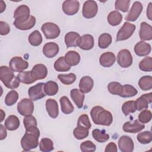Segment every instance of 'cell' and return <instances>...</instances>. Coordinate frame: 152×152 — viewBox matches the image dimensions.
<instances>
[{
    "label": "cell",
    "mask_w": 152,
    "mask_h": 152,
    "mask_svg": "<svg viewBox=\"0 0 152 152\" xmlns=\"http://www.w3.org/2000/svg\"><path fill=\"white\" fill-rule=\"evenodd\" d=\"M117 62L122 68L130 66L133 62L132 56L130 51L126 49L121 50L117 55Z\"/></svg>",
    "instance_id": "obj_9"
},
{
    "label": "cell",
    "mask_w": 152,
    "mask_h": 152,
    "mask_svg": "<svg viewBox=\"0 0 152 152\" xmlns=\"http://www.w3.org/2000/svg\"><path fill=\"white\" fill-rule=\"evenodd\" d=\"M23 124H24L25 129H27L32 126H37V121L35 117L32 116L31 115L25 116V118L23 119Z\"/></svg>",
    "instance_id": "obj_51"
},
{
    "label": "cell",
    "mask_w": 152,
    "mask_h": 152,
    "mask_svg": "<svg viewBox=\"0 0 152 152\" xmlns=\"http://www.w3.org/2000/svg\"><path fill=\"white\" fill-rule=\"evenodd\" d=\"M70 96L78 108L81 109L83 107L85 98V96L83 92L77 88H74L70 91Z\"/></svg>",
    "instance_id": "obj_26"
},
{
    "label": "cell",
    "mask_w": 152,
    "mask_h": 152,
    "mask_svg": "<svg viewBox=\"0 0 152 152\" xmlns=\"http://www.w3.org/2000/svg\"><path fill=\"white\" fill-rule=\"evenodd\" d=\"M138 93L137 90L130 84H125L122 86V90L119 96L124 98L135 96Z\"/></svg>",
    "instance_id": "obj_37"
},
{
    "label": "cell",
    "mask_w": 152,
    "mask_h": 152,
    "mask_svg": "<svg viewBox=\"0 0 152 152\" xmlns=\"http://www.w3.org/2000/svg\"><path fill=\"white\" fill-rule=\"evenodd\" d=\"M44 85L45 83H39L29 88L28 94L31 100L36 101L46 96V93L44 91Z\"/></svg>",
    "instance_id": "obj_10"
},
{
    "label": "cell",
    "mask_w": 152,
    "mask_h": 152,
    "mask_svg": "<svg viewBox=\"0 0 152 152\" xmlns=\"http://www.w3.org/2000/svg\"><path fill=\"white\" fill-rule=\"evenodd\" d=\"M136 110L135 101L130 100L125 102L122 106V111L125 116H128L131 113H134Z\"/></svg>",
    "instance_id": "obj_47"
},
{
    "label": "cell",
    "mask_w": 152,
    "mask_h": 152,
    "mask_svg": "<svg viewBox=\"0 0 152 152\" xmlns=\"http://www.w3.org/2000/svg\"><path fill=\"white\" fill-rule=\"evenodd\" d=\"M58 78L62 84L65 85H70L74 83L76 80V75L74 73H69L68 74H58Z\"/></svg>",
    "instance_id": "obj_42"
},
{
    "label": "cell",
    "mask_w": 152,
    "mask_h": 152,
    "mask_svg": "<svg viewBox=\"0 0 152 152\" xmlns=\"http://www.w3.org/2000/svg\"><path fill=\"white\" fill-rule=\"evenodd\" d=\"M54 68L58 72H65L71 69V66L65 62L64 56H61L55 61L54 63Z\"/></svg>",
    "instance_id": "obj_34"
},
{
    "label": "cell",
    "mask_w": 152,
    "mask_h": 152,
    "mask_svg": "<svg viewBox=\"0 0 152 152\" xmlns=\"http://www.w3.org/2000/svg\"><path fill=\"white\" fill-rule=\"evenodd\" d=\"M151 112L149 110L145 109L140 113L138 115V121L142 124H146L151 121Z\"/></svg>",
    "instance_id": "obj_50"
},
{
    "label": "cell",
    "mask_w": 152,
    "mask_h": 152,
    "mask_svg": "<svg viewBox=\"0 0 152 152\" xmlns=\"http://www.w3.org/2000/svg\"><path fill=\"white\" fill-rule=\"evenodd\" d=\"M138 141L142 144H147L152 141V134L150 131H143L139 133L137 136Z\"/></svg>",
    "instance_id": "obj_45"
},
{
    "label": "cell",
    "mask_w": 152,
    "mask_h": 152,
    "mask_svg": "<svg viewBox=\"0 0 152 152\" xmlns=\"http://www.w3.org/2000/svg\"><path fill=\"white\" fill-rule=\"evenodd\" d=\"M96 145L91 141L87 140L80 144V150L83 152H93L96 150Z\"/></svg>",
    "instance_id": "obj_49"
},
{
    "label": "cell",
    "mask_w": 152,
    "mask_h": 152,
    "mask_svg": "<svg viewBox=\"0 0 152 152\" xmlns=\"http://www.w3.org/2000/svg\"><path fill=\"white\" fill-rule=\"evenodd\" d=\"M151 5H152V3L150 2L147 9V16L150 20H152L151 19V9H152Z\"/></svg>",
    "instance_id": "obj_56"
},
{
    "label": "cell",
    "mask_w": 152,
    "mask_h": 152,
    "mask_svg": "<svg viewBox=\"0 0 152 152\" xmlns=\"http://www.w3.org/2000/svg\"><path fill=\"white\" fill-rule=\"evenodd\" d=\"M7 132L6 129L4 128V126L1 124V134H0V140H2L5 139L7 137Z\"/></svg>",
    "instance_id": "obj_55"
},
{
    "label": "cell",
    "mask_w": 152,
    "mask_h": 152,
    "mask_svg": "<svg viewBox=\"0 0 152 152\" xmlns=\"http://www.w3.org/2000/svg\"><path fill=\"white\" fill-rule=\"evenodd\" d=\"M98 11V5L94 1L88 0L84 2L82 14L84 18L89 19L94 17Z\"/></svg>",
    "instance_id": "obj_7"
},
{
    "label": "cell",
    "mask_w": 152,
    "mask_h": 152,
    "mask_svg": "<svg viewBox=\"0 0 152 152\" xmlns=\"http://www.w3.org/2000/svg\"><path fill=\"white\" fill-rule=\"evenodd\" d=\"M107 90L110 93L119 96L122 90V85L116 81L111 82L107 85Z\"/></svg>",
    "instance_id": "obj_46"
},
{
    "label": "cell",
    "mask_w": 152,
    "mask_h": 152,
    "mask_svg": "<svg viewBox=\"0 0 152 152\" xmlns=\"http://www.w3.org/2000/svg\"><path fill=\"white\" fill-rule=\"evenodd\" d=\"M65 62L69 66H75L78 65L80 61V54L74 50L68 51L64 56Z\"/></svg>",
    "instance_id": "obj_27"
},
{
    "label": "cell",
    "mask_w": 152,
    "mask_h": 152,
    "mask_svg": "<svg viewBox=\"0 0 152 152\" xmlns=\"http://www.w3.org/2000/svg\"><path fill=\"white\" fill-rule=\"evenodd\" d=\"M109 24L112 26L119 25L122 20V14L118 11H111L107 17Z\"/></svg>",
    "instance_id": "obj_30"
},
{
    "label": "cell",
    "mask_w": 152,
    "mask_h": 152,
    "mask_svg": "<svg viewBox=\"0 0 152 152\" xmlns=\"http://www.w3.org/2000/svg\"><path fill=\"white\" fill-rule=\"evenodd\" d=\"M59 50V46L55 42L47 43L43 48V53L44 55L48 58L55 57L58 53Z\"/></svg>",
    "instance_id": "obj_19"
},
{
    "label": "cell",
    "mask_w": 152,
    "mask_h": 152,
    "mask_svg": "<svg viewBox=\"0 0 152 152\" xmlns=\"http://www.w3.org/2000/svg\"><path fill=\"white\" fill-rule=\"evenodd\" d=\"M58 84L53 81H48L44 85V91L48 96H55L58 91Z\"/></svg>",
    "instance_id": "obj_31"
},
{
    "label": "cell",
    "mask_w": 152,
    "mask_h": 152,
    "mask_svg": "<svg viewBox=\"0 0 152 152\" xmlns=\"http://www.w3.org/2000/svg\"><path fill=\"white\" fill-rule=\"evenodd\" d=\"M116 61L115 54L111 52H106L102 53L99 58L100 64L106 68H109L112 66Z\"/></svg>",
    "instance_id": "obj_22"
},
{
    "label": "cell",
    "mask_w": 152,
    "mask_h": 152,
    "mask_svg": "<svg viewBox=\"0 0 152 152\" xmlns=\"http://www.w3.org/2000/svg\"><path fill=\"white\" fill-rule=\"evenodd\" d=\"M93 86V80L89 76H84L80 80L79 88L83 93H89L92 90Z\"/></svg>",
    "instance_id": "obj_23"
},
{
    "label": "cell",
    "mask_w": 152,
    "mask_h": 152,
    "mask_svg": "<svg viewBox=\"0 0 152 152\" xmlns=\"http://www.w3.org/2000/svg\"><path fill=\"white\" fill-rule=\"evenodd\" d=\"M94 45V40L91 34H86L81 37V41L79 45V48L83 50H89L91 49Z\"/></svg>",
    "instance_id": "obj_25"
},
{
    "label": "cell",
    "mask_w": 152,
    "mask_h": 152,
    "mask_svg": "<svg viewBox=\"0 0 152 152\" xmlns=\"http://www.w3.org/2000/svg\"><path fill=\"white\" fill-rule=\"evenodd\" d=\"M143 9L142 4L139 1H135L133 3L128 15L125 19L129 21H135L139 17Z\"/></svg>",
    "instance_id": "obj_13"
},
{
    "label": "cell",
    "mask_w": 152,
    "mask_h": 152,
    "mask_svg": "<svg viewBox=\"0 0 152 152\" xmlns=\"http://www.w3.org/2000/svg\"><path fill=\"white\" fill-rule=\"evenodd\" d=\"M90 115L93 122L96 125L110 126L113 122L111 112L100 106L93 107L90 111Z\"/></svg>",
    "instance_id": "obj_2"
},
{
    "label": "cell",
    "mask_w": 152,
    "mask_h": 152,
    "mask_svg": "<svg viewBox=\"0 0 152 152\" xmlns=\"http://www.w3.org/2000/svg\"><path fill=\"white\" fill-rule=\"evenodd\" d=\"M18 112L22 116L30 115L34 111V103L30 99H23L17 104Z\"/></svg>",
    "instance_id": "obj_8"
},
{
    "label": "cell",
    "mask_w": 152,
    "mask_h": 152,
    "mask_svg": "<svg viewBox=\"0 0 152 152\" xmlns=\"http://www.w3.org/2000/svg\"><path fill=\"white\" fill-rule=\"evenodd\" d=\"M151 45L144 41L138 42L134 46V52L139 56L148 55L151 52Z\"/></svg>",
    "instance_id": "obj_21"
},
{
    "label": "cell",
    "mask_w": 152,
    "mask_h": 152,
    "mask_svg": "<svg viewBox=\"0 0 152 152\" xmlns=\"http://www.w3.org/2000/svg\"><path fill=\"white\" fill-rule=\"evenodd\" d=\"M46 111L52 118H56L59 114V109L57 102L52 99H49L46 101Z\"/></svg>",
    "instance_id": "obj_24"
},
{
    "label": "cell",
    "mask_w": 152,
    "mask_h": 152,
    "mask_svg": "<svg viewBox=\"0 0 152 152\" xmlns=\"http://www.w3.org/2000/svg\"><path fill=\"white\" fill-rule=\"evenodd\" d=\"M80 4L77 0H66L62 4V11L68 15H73L79 10Z\"/></svg>",
    "instance_id": "obj_12"
},
{
    "label": "cell",
    "mask_w": 152,
    "mask_h": 152,
    "mask_svg": "<svg viewBox=\"0 0 152 152\" xmlns=\"http://www.w3.org/2000/svg\"><path fill=\"white\" fill-rule=\"evenodd\" d=\"M40 131L37 126L26 129V132L21 140V145L25 151H30L37 147Z\"/></svg>",
    "instance_id": "obj_1"
},
{
    "label": "cell",
    "mask_w": 152,
    "mask_h": 152,
    "mask_svg": "<svg viewBox=\"0 0 152 152\" xmlns=\"http://www.w3.org/2000/svg\"><path fill=\"white\" fill-rule=\"evenodd\" d=\"M105 152H117L118 148L115 143L113 142H109L106 147L104 150Z\"/></svg>",
    "instance_id": "obj_54"
},
{
    "label": "cell",
    "mask_w": 152,
    "mask_h": 152,
    "mask_svg": "<svg viewBox=\"0 0 152 152\" xmlns=\"http://www.w3.org/2000/svg\"><path fill=\"white\" fill-rule=\"evenodd\" d=\"M118 147L122 152H132L134 147V141L129 136L122 135L118 140Z\"/></svg>",
    "instance_id": "obj_14"
},
{
    "label": "cell",
    "mask_w": 152,
    "mask_h": 152,
    "mask_svg": "<svg viewBox=\"0 0 152 152\" xmlns=\"http://www.w3.org/2000/svg\"><path fill=\"white\" fill-rule=\"evenodd\" d=\"M30 8L26 5L18 7L14 12L13 17L15 18L13 24H20L27 21L30 18Z\"/></svg>",
    "instance_id": "obj_6"
},
{
    "label": "cell",
    "mask_w": 152,
    "mask_h": 152,
    "mask_svg": "<svg viewBox=\"0 0 152 152\" xmlns=\"http://www.w3.org/2000/svg\"><path fill=\"white\" fill-rule=\"evenodd\" d=\"M17 76L20 82L23 84H30L36 81L31 75V71H22L19 72Z\"/></svg>",
    "instance_id": "obj_41"
},
{
    "label": "cell",
    "mask_w": 152,
    "mask_h": 152,
    "mask_svg": "<svg viewBox=\"0 0 152 152\" xmlns=\"http://www.w3.org/2000/svg\"><path fill=\"white\" fill-rule=\"evenodd\" d=\"M131 1L129 0H116L115 3V8L124 12L128 11Z\"/></svg>",
    "instance_id": "obj_48"
},
{
    "label": "cell",
    "mask_w": 152,
    "mask_h": 152,
    "mask_svg": "<svg viewBox=\"0 0 152 152\" xmlns=\"http://www.w3.org/2000/svg\"><path fill=\"white\" fill-rule=\"evenodd\" d=\"M88 129L83 125H77V127L73 131L74 136L77 140H83L88 137L89 133Z\"/></svg>",
    "instance_id": "obj_35"
},
{
    "label": "cell",
    "mask_w": 152,
    "mask_h": 152,
    "mask_svg": "<svg viewBox=\"0 0 152 152\" xmlns=\"http://www.w3.org/2000/svg\"><path fill=\"white\" fill-rule=\"evenodd\" d=\"M145 125L144 124L140 122L138 120H135L133 122H126L122 127L124 131L128 133H137L144 129Z\"/></svg>",
    "instance_id": "obj_15"
},
{
    "label": "cell",
    "mask_w": 152,
    "mask_h": 152,
    "mask_svg": "<svg viewBox=\"0 0 152 152\" xmlns=\"http://www.w3.org/2000/svg\"><path fill=\"white\" fill-rule=\"evenodd\" d=\"M18 99V94L15 90H11L7 93L5 98V103L8 106L14 105Z\"/></svg>",
    "instance_id": "obj_44"
},
{
    "label": "cell",
    "mask_w": 152,
    "mask_h": 152,
    "mask_svg": "<svg viewBox=\"0 0 152 152\" xmlns=\"http://www.w3.org/2000/svg\"><path fill=\"white\" fill-rule=\"evenodd\" d=\"M136 26L128 22H125L116 34V41H123L128 39L134 33Z\"/></svg>",
    "instance_id": "obj_5"
},
{
    "label": "cell",
    "mask_w": 152,
    "mask_h": 152,
    "mask_svg": "<svg viewBox=\"0 0 152 152\" xmlns=\"http://www.w3.org/2000/svg\"><path fill=\"white\" fill-rule=\"evenodd\" d=\"M140 69L145 72H151L152 71V58L150 56L145 57L139 63Z\"/></svg>",
    "instance_id": "obj_43"
},
{
    "label": "cell",
    "mask_w": 152,
    "mask_h": 152,
    "mask_svg": "<svg viewBox=\"0 0 152 152\" xmlns=\"http://www.w3.org/2000/svg\"><path fill=\"white\" fill-rule=\"evenodd\" d=\"M10 31V27L8 24L3 21H0V34L2 36L8 34Z\"/></svg>",
    "instance_id": "obj_53"
},
{
    "label": "cell",
    "mask_w": 152,
    "mask_h": 152,
    "mask_svg": "<svg viewBox=\"0 0 152 152\" xmlns=\"http://www.w3.org/2000/svg\"><path fill=\"white\" fill-rule=\"evenodd\" d=\"M5 8H6L5 3L3 1H0V8H1L0 12L2 13L5 10Z\"/></svg>",
    "instance_id": "obj_57"
},
{
    "label": "cell",
    "mask_w": 152,
    "mask_h": 152,
    "mask_svg": "<svg viewBox=\"0 0 152 152\" xmlns=\"http://www.w3.org/2000/svg\"><path fill=\"white\" fill-rule=\"evenodd\" d=\"M1 114H2V117H1V122H2L3 120H4V116H5V113L4 112V111L1 109Z\"/></svg>",
    "instance_id": "obj_58"
},
{
    "label": "cell",
    "mask_w": 152,
    "mask_h": 152,
    "mask_svg": "<svg viewBox=\"0 0 152 152\" xmlns=\"http://www.w3.org/2000/svg\"><path fill=\"white\" fill-rule=\"evenodd\" d=\"M112 37L109 33H104L100 35L98 39V46L101 49L107 48L112 43Z\"/></svg>",
    "instance_id": "obj_33"
},
{
    "label": "cell",
    "mask_w": 152,
    "mask_h": 152,
    "mask_svg": "<svg viewBox=\"0 0 152 152\" xmlns=\"http://www.w3.org/2000/svg\"><path fill=\"white\" fill-rule=\"evenodd\" d=\"M36 24V18L33 15H30L29 19L23 23L20 24H14V26L21 30H27L32 28Z\"/></svg>",
    "instance_id": "obj_39"
},
{
    "label": "cell",
    "mask_w": 152,
    "mask_h": 152,
    "mask_svg": "<svg viewBox=\"0 0 152 152\" xmlns=\"http://www.w3.org/2000/svg\"><path fill=\"white\" fill-rule=\"evenodd\" d=\"M30 71L33 78L35 80L45 79L48 75V69L46 66L42 64L35 65Z\"/></svg>",
    "instance_id": "obj_16"
},
{
    "label": "cell",
    "mask_w": 152,
    "mask_h": 152,
    "mask_svg": "<svg viewBox=\"0 0 152 152\" xmlns=\"http://www.w3.org/2000/svg\"><path fill=\"white\" fill-rule=\"evenodd\" d=\"M81 41L80 34L75 31H69L65 36V43L67 48L78 46Z\"/></svg>",
    "instance_id": "obj_18"
},
{
    "label": "cell",
    "mask_w": 152,
    "mask_h": 152,
    "mask_svg": "<svg viewBox=\"0 0 152 152\" xmlns=\"http://www.w3.org/2000/svg\"><path fill=\"white\" fill-rule=\"evenodd\" d=\"M139 36L141 41L151 40L152 39L151 26L145 21L142 22L140 25Z\"/></svg>",
    "instance_id": "obj_20"
},
{
    "label": "cell",
    "mask_w": 152,
    "mask_h": 152,
    "mask_svg": "<svg viewBox=\"0 0 152 152\" xmlns=\"http://www.w3.org/2000/svg\"><path fill=\"white\" fill-rule=\"evenodd\" d=\"M93 138L99 142H104L109 139V135L106 133L105 130L94 129L92 131Z\"/></svg>",
    "instance_id": "obj_32"
},
{
    "label": "cell",
    "mask_w": 152,
    "mask_h": 152,
    "mask_svg": "<svg viewBox=\"0 0 152 152\" xmlns=\"http://www.w3.org/2000/svg\"><path fill=\"white\" fill-rule=\"evenodd\" d=\"M59 102L61 104V110L64 113L68 115L74 111V107L66 96H62L61 97Z\"/></svg>",
    "instance_id": "obj_29"
},
{
    "label": "cell",
    "mask_w": 152,
    "mask_h": 152,
    "mask_svg": "<svg viewBox=\"0 0 152 152\" xmlns=\"http://www.w3.org/2000/svg\"><path fill=\"white\" fill-rule=\"evenodd\" d=\"M40 150L43 152H49L54 149L53 142L52 140L48 138H43L39 143Z\"/></svg>",
    "instance_id": "obj_40"
},
{
    "label": "cell",
    "mask_w": 152,
    "mask_h": 152,
    "mask_svg": "<svg viewBox=\"0 0 152 152\" xmlns=\"http://www.w3.org/2000/svg\"><path fill=\"white\" fill-rule=\"evenodd\" d=\"M14 71L8 66H1L0 68V79L5 86L8 88L15 89L20 86V81L14 74Z\"/></svg>",
    "instance_id": "obj_3"
},
{
    "label": "cell",
    "mask_w": 152,
    "mask_h": 152,
    "mask_svg": "<svg viewBox=\"0 0 152 152\" xmlns=\"http://www.w3.org/2000/svg\"><path fill=\"white\" fill-rule=\"evenodd\" d=\"M10 68L14 72H22L28 66V63L20 56H15L9 62Z\"/></svg>",
    "instance_id": "obj_11"
},
{
    "label": "cell",
    "mask_w": 152,
    "mask_h": 152,
    "mask_svg": "<svg viewBox=\"0 0 152 152\" xmlns=\"http://www.w3.org/2000/svg\"><path fill=\"white\" fill-rule=\"evenodd\" d=\"M20 120L15 115H10L5 119L4 122L5 127L9 131H14L20 126Z\"/></svg>",
    "instance_id": "obj_28"
},
{
    "label": "cell",
    "mask_w": 152,
    "mask_h": 152,
    "mask_svg": "<svg viewBox=\"0 0 152 152\" xmlns=\"http://www.w3.org/2000/svg\"><path fill=\"white\" fill-rule=\"evenodd\" d=\"M140 88L144 91L151 90L152 88V77L150 75H145L140 78L138 81Z\"/></svg>",
    "instance_id": "obj_38"
},
{
    "label": "cell",
    "mask_w": 152,
    "mask_h": 152,
    "mask_svg": "<svg viewBox=\"0 0 152 152\" xmlns=\"http://www.w3.org/2000/svg\"><path fill=\"white\" fill-rule=\"evenodd\" d=\"M28 42L33 46H38L42 43L43 39L40 33L38 30H34L30 34L28 37Z\"/></svg>",
    "instance_id": "obj_36"
},
{
    "label": "cell",
    "mask_w": 152,
    "mask_h": 152,
    "mask_svg": "<svg viewBox=\"0 0 152 152\" xmlns=\"http://www.w3.org/2000/svg\"><path fill=\"white\" fill-rule=\"evenodd\" d=\"M41 30L47 39H54L57 38L61 33L59 26L51 22L44 23L42 27Z\"/></svg>",
    "instance_id": "obj_4"
},
{
    "label": "cell",
    "mask_w": 152,
    "mask_h": 152,
    "mask_svg": "<svg viewBox=\"0 0 152 152\" xmlns=\"http://www.w3.org/2000/svg\"><path fill=\"white\" fill-rule=\"evenodd\" d=\"M77 125H83L87 128L88 129H90L91 126V124L90 123L89 118L88 115L86 114H83L79 116L77 121Z\"/></svg>",
    "instance_id": "obj_52"
},
{
    "label": "cell",
    "mask_w": 152,
    "mask_h": 152,
    "mask_svg": "<svg viewBox=\"0 0 152 152\" xmlns=\"http://www.w3.org/2000/svg\"><path fill=\"white\" fill-rule=\"evenodd\" d=\"M152 102V93L150 92L147 94L141 95L135 101L136 110H141L144 109H147L148 104Z\"/></svg>",
    "instance_id": "obj_17"
}]
</instances>
